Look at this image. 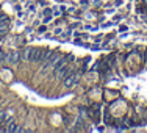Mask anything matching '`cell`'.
I'll return each instance as SVG.
<instances>
[{
	"mask_svg": "<svg viewBox=\"0 0 147 133\" xmlns=\"http://www.w3.org/2000/svg\"><path fill=\"white\" fill-rule=\"evenodd\" d=\"M41 53H42V50H39V49H28V61L31 63L41 61Z\"/></svg>",
	"mask_w": 147,
	"mask_h": 133,
	"instance_id": "6da1fadb",
	"label": "cell"
},
{
	"mask_svg": "<svg viewBox=\"0 0 147 133\" xmlns=\"http://www.w3.org/2000/svg\"><path fill=\"white\" fill-rule=\"evenodd\" d=\"M55 71H57V77H58V78H66V77H67V74L71 72L67 66H61L59 69H55Z\"/></svg>",
	"mask_w": 147,
	"mask_h": 133,
	"instance_id": "7a4b0ae2",
	"label": "cell"
},
{
	"mask_svg": "<svg viewBox=\"0 0 147 133\" xmlns=\"http://www.w3.org/2000/svg\"><path fill=\"white\" fill-rule=\"evenodd\" d=\"M77 83H78V75H71V77H67V78L64 80L66 88H71V86L77 85Z\"/></svg>",
	"mask_w": 147,
	"mask_h": 133,
	"instance_id": "3957f363",
	"label": "cell"
},
{
	"mask_svg": "<svg viewBox=\"0 0 147 133\" xmlns=\"http://www.w3.org/2000/svg\"><path fill=\"white\" fill-rule=\"evenodd\" d=\"M19 58H20V53L17 50H13L11 53L6 57V61L8 63H19Z\"/></svg>",
	"mask_w": 147,
	"mask_h": 133,
	"instance_id": "277c9868",
	"label": "cell"
},
{
	"mask_svg": "<svg viewBox=\"0 0 147 133\" xmlns=\"http://www.w3.org/2000/svg\"><path fill=\"white\" fill-rule=\"evenodd\" d=\"M6 125H8V127L5 128L6 132H14V128H16V124H14V121H8V122H6Z\"/></svg>",
	"mask_w": 147,
	"mask_h": 133,
	"instance_id": "5b68a950",
	"label": "cell"
},
{
	"mask_svg": "<svg viewBox=\"0 0 147 133\" xmlns=\"http://www.w3.org/2000/svg\"><path fill=\"white\" fill-rule=\"evenodd\" d=\"M52 55L50 50H42V53H41V61H44V59H49V57Z\"/></svg>",
	"mask_w": 147,
	"mask_h": 133,
	"instance_id": "8992f818",
	"label": "cell"
},
{
	"mask_svg": "<svg viewBox=\"0 0 147 133\" xmlns=\"http://www.w3.org/2000/svg\"><path fill=\"white\" fill-rule=\"evenodd\" d=\"M20 58H22V59H28V49H24V50L20 52Z\"/></svg>",
	"mask_w": 147,
	"mask_h": 133,
	"instance_id": "52a82bcc",
	"label": "cell"
},
{
	"mask_svg": "<svg viewBox=\"0 0 147 133\" xmlns=\"http://www.w3.org/2000/svg\"><path fill=\"white\" fill-rule=\"evenodd\" d=\"M144 9H146V6H142V5L136 6V13H138V14H142V13H144Z\"/></svg>",
	"mask_w": 147,
	"mask_h": 133,
	"instance_id": "ba28073f",
	"label": "cell"
},
{
	"mask_svg": "<svg viewBox=\"0 0 147 133\" xmlns=\"http://www.w3.org/2000/svg\"><path fill=\"white\" fill-rule=\"evenodd\" d=\"M0 59H2V61H3V59H6V55L3 53V52H0Z\"/></svg>",
	"mask_w": 147,
	"mask_h": 133,
	"instance_id": "9c48e42d",
	"label": "cell"
},
{
	"mask_svg": "<svg viewBox=\"0 0 147 133\" xmlns=\"http://www.w3.org/2000/svg\"><path fill=\"white\" fill-rule=\"evenodd\" d=\"M50 13H52V9H50V8H47V9H45V11H44V14L47 16V14H50Z\"/></svg>",
	"mask_w": 147,
	"mask_h": 133,
	"instance_id": "30bf717a",
	"label": "cell"
},
{
	"mask_svg": "<svg viewBox=\"0 0 147 133\" xmlns=\"http://www.w3.org/2000/svg\"><path fill=\"white\" fill-rule=\"evenodd\" d=\"M14 132H24V128H22V127H16Z\"/></svg>",
	"mask_w": 147,
	"mask_h": 133,
	"instance_id": "8fae6325",
	"label": "cell"
},
{
	"mask_svg": "<svg viewBox=\"0 0 147 133\" xmlns=\"http://www.w3.org/2000/svg\"><path fill=\"white\" fill-rule=\"evenodd\" d=\"M144 20H147V16H144Z\"/></svg>",
	"mask_w": 147,
	"mask_h": 133,
	"instance_id": "7c38bea8",
	"label": "cell"
}]
</instances>
